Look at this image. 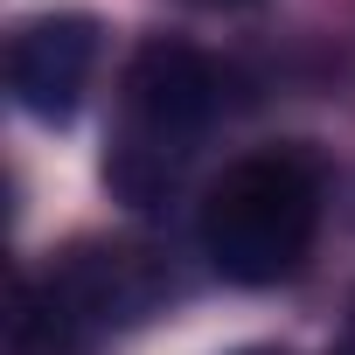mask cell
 Instances as JSON below:
<instances>
[{
    "mask_svg": "<svg viewBox=\"0 0 355 355\" xmlns=\"http://www.w3.org/2000/svg\"><path fill=\"white\" fill-rule=\"evenodd\" d=\"M334 355H355V341H348V348H334Z\"/></svg>",
    "mask_w": 355,
    "mask_h": 355,
    "instance_id": "7",
    "label": "cell"
},
{
    "mask_svg": "<svg viewBox=\"0 0 355 355\" xmlns=\"http://www.w3.org/2000/svg\"><path fill=\"white\" fill-rule=\"evenodd\" d=\"M320 223V167L293 146L237 160L202 202V251L237 286L286 279Z\"/></svg>",
    "mask_w": 355,
    "mask_h": 355,
    "instance_id": "2",
    "label": "cell"
},
{
    "mask_svg": "<svg viewBox=\"0 0 355 355\" xmlns=\"http://www.w3.org/2000/svg\"><path fill=\"white\" fill-rule=\"evenodd\" d=\"M98 341L56 306V293L42 279L15 286V313H8V355H91Z\"/></svg>",
    "mask_w": 355,
    "mask_h": 355,
    "instance_id": "5",
    "label": "cell"
},
{
    "mask_svg": "<svg viewBox=\"0 0 355 355\" xmlns=\"http://www.w3.org/2000/svg\"><path fill=\"white\" fill-rule=\"evenodd\" d=\"M216 98H223V77L202 49L189 42H139V56L125 63V84H119V139H112V189L125 202H153L160 189H174L182 160L196 153V139L209 132L216 119Z\"/></svg>",
    "mask_w": 355,
    "mask_h": 355,
    "instance_id": "1",
    "label": "cell"
},
{
    "mask_svg": "<svg viewBox=\"0 0 355 355\" xmlns=\"http://www.w3.org/2000/svg\"><path fill=\"white\" fill-rule=\"evenodd\" d=\"M237 355H286V348H237Z\"/></svg>",
    "mask_w": 355,
    "mask_h": 355,
    "instance_id": "6",
    "label": "cell"
},
{
    "mask_svg": "<svg viewBox=\"0 0 355 355\" xmlns=\"http://www.w3.org/2000/svg\"><path fill=\"white\" fill-rule=\"evenodd\" d=\"M91 70H98V21L91 15H35L8 42L15 105L35 112V119H49V125H63L84 105Z\"/></svg>",
    "mask_w": 355,
    "mask_h": 355,
    "instance_id": "4",
    "label": "cell"
},
{
    "mask_svg": "<svg viewBox=\"0 0 355 355\" xmlns=\"http://www.w3.org/2000/svg\"><path fill=\"white\" fill-rule=\"evenodd\" d=\"M42 286L56 293V306H63L91 341H105L112 327H132V320H146V313L160 306L167 272H160L146 251H132V244H77V251H63V258L42 272Z\"/></svg>",
    "mask_w": 355,
    "mask_h": 355,
    "instance_id": "3",
    "label": "cell"
}]
</instances>
